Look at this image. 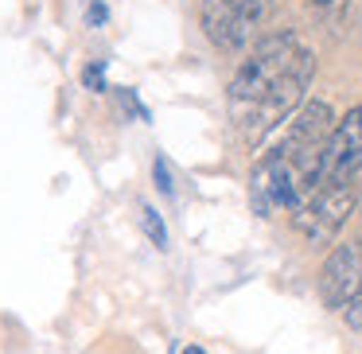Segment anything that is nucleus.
Here are the masks:
<instances>
[{"instance_id":"nucleus-11","label":"nucleus","mask_w":362,"mask_h":354,"mask_svg":"<svg viewBox=\"0 0 362 354\" xmlns=\"http://www.w3.org/2000/svg\"><path fill=\"white\" fill-rule=\"evenodd\" d=\"M86 86H94V90H102V78H105V66H86Z\"/></svg>"},{"instance_id":"nucleus-12","label":"nucleus","mask_w":362,"mask_h":354,"mask_svg":"<svg viewBox=\"0 0 362 354\" xmlns=\"http://www.w3.org/2000/svg\"><path fill=\"white\" fill-rule=\"evenodd\" d=\"M86 20H90V24H102V20H105V8H102V4H90Z\"/></svg>"},{"instance_id":"nucleus-14","label":"nucleus","mask_w":362,"mask_h":354,"mask_svg":"<svg viewBox=\"0 0 362 354\" xmlns=\"http://www.w3.org/2000/svg\"><path fill=\"white\" fill-rule=\"evenodd\" d=\"M358 226H362V191H358Z\"/></svg>"},{"instance_id":"nucleus-2","label":"nucleus","mask_w":362,"mask_h":354,"mask_svg":"<svg viewBox=\"0 0 362 354\" xmlns=\"http://www.w3.org/2000/svg\"><path fill=\"white\" fill-rule=\"evenodd\" d=\"M300 51L304 47H300V40L292 32H276V35L257 40V47L242 59V66L230 78V110H234V121H242L284 78V71L296 63Z\"/></svg>"},{"instance_id":"nucleus-4","label":"nucleus","mask_w":362,"mask_h":354,"mask_svg":"<svg viewBox=\"0 0 362 354\" xmlns=\"http://www.w3.org/2000/svg\"><path fill=\"white\" fill-rule=\"evenodd\" d=\"M358 206V191L351 179H327L292 211V226L308 245H327L343 230V222Z\"/></svg>"},{"instance_id":"nucleus-13","label":"nucleus","mask_w":362,"mask_h":354,"mask_svg":"<svg viewBox=\"0 0 362 354\" xmlns=\"http://www.w3.org/2000/svg\"><path fill=\"white\" fill-rule=\"evenodd\" d=\"M183 354H206L203 346H183Z\"/></svg>"},{"instance_id":"nucleus-8","label":"nucleus","mask_w":362,"mask_h":354,"mask_svg":"<svg viewBox=\"0 0 362 354\" xmlns=\"http://www.w3.org/2000/svg\"><path fill=\"white\" fill-rule=\"evenodd\" d=\"M141 214H144V230H148V237L160 245V249H164V245H168V230H164V222L156 218V211H152L148 203H141Z\"/></svg>"},{"instance_id":"nucleus-9","label":"nucleus","mask_w":362,"mask_h":354,"mask_svg":"<svg viewBox=\"0 0 362 354\" xmlns=\"http://www.w3.org/2000/svg\"><path fill=\"white\" fill-rule=\"evenodd\" d=\"M346 4H351V0H312L315 16H320V20H331V24H335V20H343Z\"/></svg>"},{"instance_id":"nucleus-1","label":"nucleus","mask_w":362,"mask_h":354,"mask_svg":"<svg viewBox=\"0 0 362 354\" xmlns=\"http://www.w3.org/2000/svg\"><path fill=\"white\" fill-rule=\"evenodd\" d=\"M335 113H331L327 102H304L296 110V117L284 125L281 141L273 144V156L284 160L292 172L300 175L304 191L312 195L320 187V175H323V152H327V141L335 133Z\"/></svg>"},{"instance_id":"nucleus-7","label":"nucleus","mask_w":362,"mask_h":354,"mask_svg":"<svg viewBox=\"0 0 362 354\" xmlns=\"http://www.w3.org/2000/svg\"><path fill=\"white\" fill-rule=\"evenodd\" d=\"M358 164H362V105H354V110L335 125V133H331V141H327L320 183H327V179H351Z\"/></svg>"},{"instance_id":"nucleus-3","label":"nucleus","mask_w":362,"mask_h":354,"mask_svg":"<svg viewBox=\"0 0 362 354\" xmlns=\"http://www.w3.org/2000/svg\"><path fill=\"white\" fill-rule=\"evenodd\" d=\"M312 74H315V59H312V51L304 47L296 55V63L284 71V78L276 82V86L269 90V94L261 98V102L253 105L242 121H238V125H242V136L253 144V148H257V144L273 133V129H281L284 121L296 117V110H300V102H304V90H308V82H312Z\"/></svg>"},{"instance_id":"nucleus-10","label":"nucleus","mask_w":362,"mask_h":354,"mask_svg":"<svg viewBox=\"0 0 362 354\" xmlns=\"http://www.w3.org/2000/svg\"><path fill=\"white\" fill-rule=\"evenodd\" d=\"M152 175H156V183H160V191H164V195H172V172H168V160L164 156H156V164H152Z\"/></svg>"},{"instance_id":"nucleus-6","label":"nucleus","mask_w":362,"mask_h":354,"mask_svg":"<svg viewBox=\"0 0 362 354\" xmlns=\"http://www.w3.org/2000/svg\"><path fill=\"white\" fill-rule=\"evenodd\" d=\"M199 20H203V32L211 43L238 51L245 47L253 24L261 20V0H203Z\"/></svg>"},{"instance_id":"nucleus-5","label":"nucleus","mask_w":362,"mask_h":354,"mask_svg":"<svg viewBox=\"0 0 362 354\" xmlns=\"http://www.w3.org/2000/svg\"><path fill=\"white\" fill-rule=\"evenodd\" d=\"M362 296V242H343L331 249V257L320 269V300L331 312L354 307Z\"/></svg>"}]
</instances>
